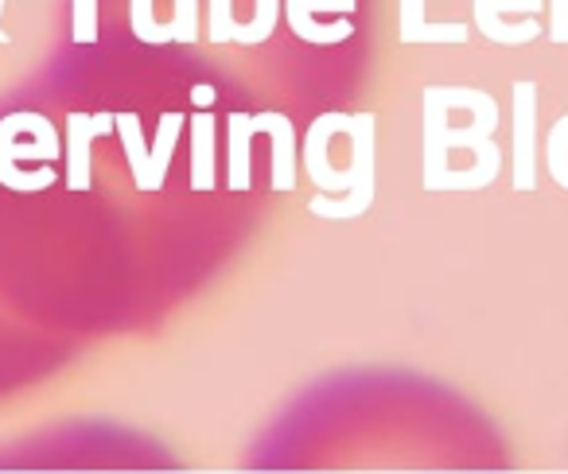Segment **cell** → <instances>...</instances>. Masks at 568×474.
<instances>
[{"label":"cell","mask_w":568,"mask_h":474,"mask_svg":"<svg viewBox=\"0 0 568 474\" xmlns=\"http://www.w3.org/2000/svg\"><path fill=\"white\" fill-rule=\"evenodd\" d=\"M110 128H113L110 113H98V117L71 113L67 117V187L71 190L90 187V144L110 133Z\"/></svg>","instance_id":"cell-7"},{"label":"cell","mask_w":568,"mask_h":474,"mask_svg":"<svg viewBox=\"0 0 568 474\" xmlns=\"http://www.w3.org/2000/svg\"><path fill=\"white\" fill-rule=\"evenodd\" d=\"M113 128L121 133V144H125L129 172H133L136 190H160L164 187V183L156 179V172H152V152H149V144H144L141 121H136L133 113H121V117H113Z\"/></svg>","instance_id":"cell-10"},{"label":"cell","mask_w":568,"mask_h":474,"mask_svg":"<svg viewBox=\"0 0 568 474\" xmlns=\"http://www.w3.org/2000/svg\"><path fill=\"white\" fill-rule=\"evenodd\" d=\"M374 113H358L351 117V167L343 172V198L332 195H316L308 210L320 214V218H358L374 206V195H378V148H374Z\"/></svg>","instance_id":"cell-1"},{"label":"cell","mask_w":568,"mask_h":474,"mask_svg":"<svg viewBox=\"0 0 568 474\" xmlns=\"http://www.w3.org/2000/svg\"><path fill=\"white\" fill-rule=\"evenodd\" d=\"M276 20H281V0H253V20L245 28H234L237 43H261L273 35Z\"/></svg>","instance_id":"cell-14"},{"label":"cell","mask_w":568,"mask_h":474,"mask_svg":"<svg viewBox=\"0 0 568 474\" xmlns=\"http://www.w3.org/2000/svg\"><path fill=\"white\" fill-rule=\"evenodd\" d=\"M253 133L273 136V187L293 190L296 187V133L293 121L284 113H257L253 117Z\"/></svg>","instance_id":"cell-8"},{"label":"cell","mask_w":568,"mask_h":474,"mask_svg":"<svg viewBox=\"0 0 568 474\" xmlns=\"http://www.w3.org/2000/svg\"><path fill=\"white\" fill-rule=\"evenodd\" d=\"M234 0H211V40L230 43L234 40Z\"/></svg>","instance_id":"cell-17"},{"label":"cell","mask_w":568,"mask_h":474,"mask_svg":"<svg viewBox=\"0 0 568 474\" xmlns=\"http://www.w3.org/2000/svg\"><path fill=\"white\" fill-rule=\"evenodd\" d=\"M355 9V0H284V20L293 28L301 40L308 43H343L351 35V24L339 20V24H316V12H351Z\"/></svg>","instance_id":"cell-6"},{"label":"cell","mask_w":568,"mask_h":474,"mask_svg":"<svg viewBox=\"0 0 568 474\" xmlns=\"http://www.w3.org/2000/svg\"><path fill=\"white\" fill-rule=\"evenodd\" d=\"M534 128H537V86L518 82L514 86V187L529 190L534 175Z\"/></svg>","instance_id":"cell-5"},{"label":"cell","mask_w":568,"mask_h":474,"mask_svg":"<svg viewBox=\"0 0 568 474\" xmlns=\"http://www.w3.org/2000/svg\"><path fill=\"white\" fill-rule=\"evenodd\" d=\"M180 128H183L180 113H164V117H160L156 144H152V172H156L160 183L168 179V164H172V152H175V141H180Z\"/></svg>","instance_id":"cell-13"},{"label":"cell","mask_w":568,"mask_h":474,"mask_svg":"<svg viewBox=\"0 0 568 474\" xmlns=\"http://www.w3.org/2000/svg\"><path fill=\"white\" fill-rule=\"evenodd\" d=\"M129 24H133V35L144 43H172V28L160 24L152 17V0H129Z\"/></svg>","instance_id":"cell-15"},{"label":"cell","mask_w":568,"mask_h":474,"mask_svg":"<svg viewBox=\"0 0 568 474\" xmlns=\"http://www.w3.org/2000/svg\"><path fill=\"white\" fill-rule=\"evenodd\" d=\"M211 97H214V90H211V86H195V102H199V105H211Z\"/></svg>","instance_id":"cell-19"},{"label":"cell","mask_w":568,"mask_h":474,"mask_svg":"<svg viewBox=\"0 0 568 474\" xmlns=\"http://www.w3.org/2000/svg\"><path fill=\"white\" fill-rule=\"evenodd\" d=\"M250 141H253V117H245V113L230 117V190L250 187Z\"/></svg>","instance_id":"cell-12"},{"label":"cell","mask_w":568,"mask_h":474,"mask_svg":"<svg viewBox=\"0 0 568 474\" xmlns=\"http://www.w3.org/2000/svg\"><path fill=\"white\" fill-rule=\"evenodd\" d=\"M541 9V0H471V17L475 28L487 35L490 43H506V48H518V43H529L541 35V24L537 20H526V24H506V12H534Z\"/></svg>","instance_id":"cell-3"},{"label":"cell","mask_w":568,"mask_h":474,"mask_svg":"<svg viewBox=\"0 0 568 474\" xmlns=\"http://www.w3.org/2000/svg\"><path fill=\"white\" fill-rule=\"evenodd\" d=\"M351 117L347 113H324V117L312 121L308 141H304V167H308L312 183L320 190H343V172L332 167V136L347 133Z\"/></svg>","instance_id":"cell-4"},{"label":"cell","mask_w":568,"mask_h":474,"mask_svg":"<svg viewBox=\"0 0 568 474\" xmlns=\"http://www.w3.org/2000/svg\"><path fill=\"white\" fill-rule=\"evenodd\" d=\"M74 40L79 43L98 40V0H74Z\"/></svg>","instance_id":"cell-18"},{"label":"cell","mask_w":568,"mask_h":474,"mask_svg":"<svg viewBox=\"0 0 568 474\" xmlns=\"http://www.w3.org/2000/svg\"><path fill=\"white\" fill-rule=\"evenodd\" d=\"M191 187L211 190L214 187V117L199 113L191 121Z\"/></svg>","instance_id":"cell-11"},{"label":"cell","mask_w":568,"mask_h":474,"mask_svg":"<svg viewBox=\"0 0 568 474\" xmlns=\"http://www.w3.org/2000/svg\"><path fill=\"white\" fill-rule=\"evenodd\" d=\"M172 20H168V28H172V43H195L199 35V0H172Z\"/></svg>","instance_id":"cell-16"},{"label":"cell","mask_w":568,"mask_h":474,"mask_svg":"<svg viewBox=\"0 0 568 474\" xmlns=\"http://www.w3.org/2000/svg\"><path fill=\"white\" fill-rule=\"evenodd\" d=\"M467 24H428L425 0H402V40L405 43H467Z\"/></svg>","instance_id":"cell-9"},{"label":"cell","mask_w":568,"mask_h":474,"mask_svg":"<svg viewBox=\"0 0 568 474\" xmlns=\"http://www.w3.org/2000/svg\"><path fill=\"white\" fill-rule=\"evenodd\" d=\"M59 144L48 141H32V144H17V125L12 117L0 121V183L9 190H43L55 183V172L51 167H40V172H20V159H55Z\"/></svg>","instance_id":"cell-2"}]
</instances>
